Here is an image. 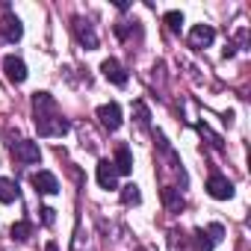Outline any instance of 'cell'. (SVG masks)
I'll return each mask as SVG.
<instances>
[{"mask_svg": "<svg viewBox=\"0 0 251 251\" xmlns=\"http://www.w3.org/2000/svg\"><path fill=\"white\" fill-rule=\"evenodd\" d=\"M74 33H77V39H80V45H83L86 50H95V48H98V33H95L92 21L74 18Z\"/></svg>", "mask_w": 251, "mask_h": 251, "instance_id": "5b68a950", "label": "cell"}, {"mask_svg": "<svg viewBox=\"0 0 251 251\" xmlns=\"http://www.w3.org/2000/svg\"><path fill=\"white\" fill-rule=\"evenodd\" d=\"M207 192H210L216 201H227V198H233V183H230L227 177H222V175H210Z\"/></svg>", "mask_w": 251, "mask_h": 251, "instance_id": "8992f818", "label": "cell"}, {"mask_svg": "<svg viewBox=\"0 0 251 251\" xmlns=\"http://www.w3.org/2000/svg\"><path fill=\"white\" fill-rule=\"evenodd\" d=\"M100 71H103V77H106L109 83H115V86H127V71H124V65H121L118 59H103Z\"/></svg>", "mask_w": 251, "mask_h": 251, "instance_id": "9c48e42d", "label": "cell"}, {"mask_svg": "<svg viewBox=\"0 0 251 251\" xmlns=\"http://www.w3.org/2000/svg\"><path fill=\"white\" fill-rule=\"evenodd\" d=\"M118 195H121V201L127 204V207L142 201V192H139V186H136V183H127V186H121V189H118Z\"/></svg>", "mask_w": 251, "mask_h": 251, "instance_id": "9a60e30c", "label": "cell"}, {"mask_svg": "<svg viewBox=\"0 0 251 251\" xmlns=\"http://www.w3.org/2000/svg\"><path fill=\"white\" fill-rule=\"evenodd\" d=\"M136 112H139V124H142V127H148V109H145V103H136Z\"/></svg>", "mask_w": 251, "mask_h": 251, "instance_id": "ffe728a7", "label": "cell"}, {"mask_svg": "<svg viewBox=\"0 0 251 251\" xmlns=\"http://www.w3.org/2000/svg\"><path fill=\"white\" fill-rule=\"evenodd\" d=\"M12 160H18L21 166H33V163L42 160V151H39L36 142H30V139H18V142L12 145Z\"/></svg>", "mask_w": 251, "mask_h": 251, "instance_id": "7a4b0ae2", "label": "cell"}, {"mask_svg": "<svg viewBox=\"0 0 251 251\" xmlns=\"http://www.w3.org/2000/svg\"><path fill=\"white\" fill-rule=\"evenodd\" d=\"M213 39H216V30H213L210 24H195V27L189 30V48H195V50L210 48Z\"/></svg>", "mask_w": 251, "mask_h": 251, "instance_id": "3957f363", "label": "cell"}, {"mask_svg": "<svg viewBox=\"0 0 251 251\" xmlns=\"http://www.w3.org/2000/svg\"><path fill=\"white\" fill-rule=\"evenodd\" d=\"M30 183H33L36 192H42V195H56V192H59V180H56V175H50V172H36V175L30 177Z\"/></svg>", "mask_w": 251, "mask_h": 251, "instance_id": "52a82bcc", "label": "cell"}, {"mask_svg": "<svg viewBox=\"0 0 251 251\" xmlns=\"http://www.w3.org/2000/svg\"><path fill=\"white\" fill-rule=\"evenodd\" d=\"M33 115H36L33 121H36L39 136H65V133L71 130L68 118L59 115L56 100H53L50 92H36V95H33Z\"/></svg>", "mask_w": 251, "mask_h": 251, "instance_id": "6da1fadb", "label": "cell"}, {"mask_svg": "<svg viewBox=\"0 0 251 251\" xmlns=\"http://www.w3.org/2000/svg\"><path fill=\"white\" fill-rule=\"evenodd\" d=\"M207 233H210V239H213V242H219V239L225 236V227H222V225H210V227H207Z\"/></svg>", "mask_w": 251, "mask_h": 251, "instance_id": "d6986e66", "label": "cell"}, {"mask_svg": "<svg viewBox=\"0 0 251 251\" xmlns=\"http://www.w3.org/2000/svg\"><path fill=\"white\" fill-rule=\"evenodd\" d=\"M163 201H166L169 213H180V210H183V195H180V189H175V186H166V189H163Z\"/></svg>", "mask_w": 251, "mask_h": 251, "instance_id": "4fadbf2b", "label": "cell"}, {"mask_svg": "<svg viewBox=\"0 0 251 251\" xmlns=\"http://www.w3.org/2000/svg\"><path fill=\"white\" fill-rule=\"evenodd\" d=\"M163 21H166V27H169L172 33H180V30H183V15H180L177 9L166 12V18H163Z\"/></svg>", "mask_w": 251, "mask_h": 251, "instance_id": "e0dca14e", "label": "cell"}, {"mask_svg": "<svg viewBox=\"0 0 251 251\" xmlns=\"http://www.w3.org/2000/svg\"><path fill=\"white\" fill-rule=\"evenodd\" d=\"M112 166H115L118 175H130V172H133V154H130L127 145H118V148H115V160H112Z\"/></svg>", "mask_w": 251, "mask_h": 251, "instance_id": "7c38bea8", "label": "cell"}, {"mask_svg": "<svg viewBox=\"0 0 251 251\" xmlns=\"http://www.w3.org/2000/svg\"><path fill=\"white\" fill-rule=\"evenodd\" d=\"M98 118H100V124H103L106 130H118L121 127V109H118V103L98 106Z\"/></svg>", "mask_w": 251, "mask_h": 251, "instance_id": "ba28073f", "label": "cell"}, {"mask_svg": "<svg viewBox=\"0 0 251 251\" xmlns=\"http://www.w3.org/2000/svg\"><path fill=\"white\" fill-rule=\"evenodd\" d=\"M24 36V27H21V18L18 15H3V18H0V39H3V42H18Z\"/></svg>", "mask_w": 251, "mask_h": 251, "instance_id": "277c9868", "label": "cell"}, {"mask_svg": "<svg viewBox=\"0 0 251 251\" xmlns=\"http://www.w3.org/2000/svg\"><path fill=\"white\" fill-rule=\"evenodd\" d=\"M195 245H198V251H213V239H210V233L207 230H195Z\"/></svg>", "mask_w": 251, "mask_h": 251, "instance_id": "ac0fdd59", "label": "cell"}, {"mask_svg": "<svg viewBox=\"0 0 251 251\" xmlns=\"http://www.w3.org/2000/svg\"><path fill=\"white\" fill-rule=\"evenodd\" d=\"M98 183H100V189H118V172L109 160L98 163Z\"/></svg>", "mask_w": 251, "mask_h": 251, "instance_id": "30bf717a", "label": "cell"}, {"mask_svg": "<svg viewBox=\"0 0 251 251\" xmlns=\"http://www.w3.org/2000/svg\"><path fill=\"white\" fill-rule=\"evenodd\" d=\"M42 222L45 225H53V210L50 207H42Z\"/></svg>", "mask_w": 251, "mask_h": 251, "instance_id": "44dd1931", "label": "cell"}, {"mask_svg": "<svg viewBox=\"0 0 251 251\" xmlns=\"http://www.w3.org/2000/svg\"><path fill=\"white\" fill-rule=\"evenodd\" d=\"M3 71H6V77H9L12 83H24V80H27V65H24V59H18V56H6V59H3Z\"/></svg>", "mask_w": 251, "mask_h": 251, "instance_id": "8fae6325", "label": "cell"}, {"mask_svg": "<svg viewBox=\"0 0 251 251\" xmlns=\"http://www.w3.org/2000/svg\"><path fill=\"white\" fill-rule=\"evenodd\" d=\"M0 201L3 204H12L18 201V183L9 180V177H0Z\"/></svg>", "mask_w": 251, "mask_h": 251, "instance_id": "5bb4252c", "label": "cell"}, {"mask_svg": "<svg viewBox=\"0 0 251 251\" xmlns=\"http://www.w3.org/2000/svg\"><path fill=\"white\" fill-rule=\"evenodd\" d=\"M9 236H12V239H18V242H24V239H30V236H33V225H30V222H15V225H12V230H9Z\"/></svg>", "mask_w": 251, "mask_h": 251, "instance_id": "2e32d148", "label": "cell"}, {"mask_svg": "<svg viewBox=\"0 0 251 251\" xmlns=\"http://www.w3.org/2000/svg\"><path fill=\"white\" fill-rule=\"evenodd\" d=\"M45 251H59V248H56V242H48V245H45Z\"/></svg>", "mask_w": 251, "mask_h": 251, "instance_id": "7402d4cb", "label": "cell"}]
</instances>
